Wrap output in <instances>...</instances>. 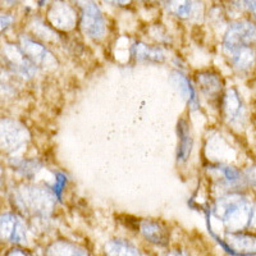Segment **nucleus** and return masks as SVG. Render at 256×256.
<instances>
[{
	"label": "nucleus",
	"mask_w": 256,
	"mask_h": 256,
	"mask_svg": "<svg viewBox=\"0 0 256 256\" xmlns=\"http://www.w3.org/2000/svg\"><path fill=\"white\" fill-rule=\"evenodd\" d=\"M6 2L9 4V6H13L14 3H17L18 0H6Z\"/></svg>",
	"instance_id": "31"
},
{
	"label": "nucleus",
	"mask_w": 256,
	"mask_h": 256,
	"mask_svg": "<svg viewBox=\"0 0 256 256\" xmlns=\"http://www.w3.org/2000/svg\"><path fill=\"white\" fill-rule=\"evenodd\" d=\"M106 256H141L138 248L123 240H112L104 248Z\"/></svg>",
	"instance_id": "19"
},
{
	"label": "nucleus",
	"mask_w": 256,
	"mask_h": 256,
	"mask_svg": "<svg viewBox=\"0 0 256 256\" xmlns=\"http://www.w3.org/2000/svg\"><path fill=\"white\" fill-rule=\"evenodd\" d=\"M252 256H256V255H252Z\"/></svg>",
	"instance_id": "32"
},
{
	"label": "nucleus",
	"mask_w": 256,
	"mask_h": 256,
	"mask_svg": "<svg viewBox=\"0 0 256 256\" xmlns=\"http://www.w3.org/2000/svg\"><path fill=\"white\" fill-rule=\"evenodd\" d=\"M38 166H38V163L35 162V160H20V162H18V163L16 164L14 168L24 176L32 177V176L36 173Z\"/></svg>",
	"instance_id": "22"
},
{
	"label": "nucleus",
	"mask_w": 256,
	"mask_h": 256,
	"mask_svg": "<svg viewBox=\"0 0 256 256\" xmlns=\"http://www.w3.org/2000/svg\"><path fill=\"white\" fill-rule=\"evenodd\" d=\"M244 3L248 4V8L252 10V13L255 14V17H256V0H244Z\"/></svg>",
	"instance_id": "29"
},
{
	"label": "nucleus",
	"mask_w": 256,
	"mask_h": 256,
	"mask_svg": "<svg viewBox=\"0 0 256 256\" xmlns=\"http://www.w3.org/2000/svg\"><path fill=\"white\" fill-rule=\"evenodd\" d=\"M178 137H180V142H178L177 159L180 163H184L191 155L192 146H194L191 130L186 120H180L178 122Z\"/></svg>",
	"instance_id": "15"
},
{
	"label": "nucleus",
	"mask_w": 256,
	"mask_h": 256,
	"mask_svg": "<svg viewBox=\"0 0 256 256\" xmlns=\"http://www.w3.org/2000/svg\"><path fill=\"white\" fill-rule=\"evenodd\" d=\"M64 184H66V178H64L63 174H58V180H56V186L52 187V191H54V194H56V195H60L62 192V188L64 187Z\"/></svg>",
	"instance_id": "25"
},
{
	"label": "nucleus",
	"mask_w": 256,
	"mask_h": 256,
	"mask_svg": "<svg viewBox=\"0 0 256 256\" xmlns=\"http://www.w3.org/2000/svg\"><path fill=\"white\" fill-rule=\"evenodd\" d=\"M166 256H188V255H187V254L184 252V251H180V250H173V251H170V252L166 254Z\"/></svg>",
	"instance_id": "30"
},
{
	"label": "nucleus",
	"mask_w": 256,
	"mask_h": 256,
	"mask_svg": "<svg viewBox=\"0 0 256 256\" xmlns=\"http://www.w3.org/2000/svg\"><path fill=\"white\" fill-rule=\"evenodd\" d=\"M48 256H90L88 251L70 241H56L48 248Z\"/></svg>",
	"instance_id": "18"
},
{
	"label": "nucleus",
	"mask_w": 256,
	"mask_h": 256,
	"mask_svg": "<svg viewBox=\"0 0 256 256\" xmlns=\"http://www.w3.org/2000/svg\"><path fill=\"white\" fill-rule=\"evenodd\" d=\"M226 2V4H227L228 6H232V9H237V10H242V8H244V0H224Z\"/></svg>",
	"instance_id": "26"
},
{
	"label": "nucleus",
	"mask_w": 256,
	"mask_h": 256,
	"mask_svg": "<svg viewBox=\"0 0 256 256\" xmlns=\"http://www.w3.org/2000/svg\"><path fill=\"white\" fill-rule=\"evenodd\" d=\"M140 232L148 242L158 246H166L169 244V230L162 222L145 219L140 223Z\"/></svg>",
	"instance_id": "11"
},
{
	"label": "nucleus",
	"mask_w": 256,
	"mask_h": 256,
	"mask_svg": "<svg viewBox=\"0 0 256 256\" xmlns=\"http://www.w3.org/2000/svg\"><path fill=\"white\" fill-rule=\"evenodd\" d=\"M20 49L24 50L27 58L38 67L56 68L58 66L56 59L44 45L38 44L30 38L26 36L20 38Z\"/></svg>",
	"instance_id": "9"
},
{
	"label": "nucleus",
	"mask_w": 256,
	"mask_h": 256,
	"mask_svg": "<svg viewBox=\"0 0 256 256\" xmlns=\"http://www.w3.org/2000/svg\"><path fill=\"white\" fill-rule=\"evenodd\" d=\"M81 9V27L91 38H102L106 32L102 13L94 0H76Z\"/></svg>",
	"instance_id": "4"
},
{
	"label": "nucleus",
	"mask_w": 256,
	"mask_h": 256,
	"mask_svg": "<svg viewBox=\"0 0 256 256\" xmlns=\"http://www.w3.org/2000/svg\"><path fill=\"white\" fill-rule=\"evenodd\" d=\"M106 2L113 4V6H128V4L131 3V0H106Z\"/></svg>",
	"instance_id": "28"
},
{
	"label": "nucleus",
	"mask_w": 256,
	"mask_h": 256,
	"mask_svg": "<svg viewBox=\"0 0 256 256\" xmlns=\"http://www.w3.org/2000/svg\"><path fill=\"white\" fill-rule=\"evenodd\" d=\"M256 41V26L250 20H238L230 26L224 35V49L237 46H251Z\"/></svg>",
	"instance_id": "6"
},
{
	"label": "nucleus",
	"mask_w": 256,
	"mask_h": 256,
	"mask_svg": "<svg viewBox=\"0 0 256 256\" xmlns=\"http://www.w3.org/2000/svg\"><path fill=\"white\" fill-rule=\"evenodd\" d=\"M209 232L212 237L218 241L224 250L233 256H252L256 255V237L244 234V233H228L227 244L223 240L219 238L216 234H214L212 230L209 226Z\"/></svg>",
	"instance_id": "5"
},
{
	"label": "nucleus",
	"mask_w": 256,
	"mask_h": 256,
	"mask_svg": "<svg viewBox=\"0 0 256 256\" xmlns=\"http://www.w3.org/2000/svg\"><path fill=\"white\" fill-rule=\"evenodd\" d=\"M230 64L238 70H248L256 60V52L252 46H237L224 49Z\"/></svg>",
	"instance_id": "12"
},
{
	"label": "nucleus",
	"mask_w": 256,
	"mask_h": 256,
	"mask_svg": "<svg viewBox=\"0 0 256 256\" xmlns=\"http://www.w3.org/2000/svg\"><path fill=\"white\" fill-rule=\"evenodd\" d=\"M48 20L56 28L70 31L76 26L77 18L70 6H68L63 0H56L48 12Z\"/></svg>",
	"instance_id": "10"
},
{
	"label": "nucleus",
	"mask_w": 256,
	"mask_h": 256,
	"mask_svg": "<svg viewBox=\"0 0 256 256\" xmlns=\"http://www.w3.org/2000/svg\"><path fill=\"white\" fill-rule=\"evenodd\" d=\"M16 204L22 212L38 218H46L54 208V196L50 191L32 184L16 190Z\"/></svg>",
	"instance_id": "2"
},
{
	"label": "nucleus",
	"mask_w": 256,
	"mask_h": 256,
	"mask_svg": "<svg viewBox=\"0 0 256 256\" xmlns=\"http://www.w3.org/2000/svg\"><path fill=\"white\" fill-rule=\"evenodd\" d=\"M132 56L137 59V60L142 62H152V63H162L166 59L164 52L160 48L148 46V45L144 44V42H136L134 44L131 49Z\"/></svg>",
	"instance_id": "17"
},
{
	"label": "nucleus",
	"mask_w": 256,
	"mask_h": 256,
	"mask_svg": "<svg viewBox=\"0 0 256 256\" xmlns=\"http://www.w3.org/2000/svg\"><path fill=\"white\" fill-rule=\"evenodd\" d=\"M0 241L17 244L27 241L26 224L17 214L6 212L0 216Z\"/></svg>",
	"instance_id": "7"
},
{
	"label": "nucleus",
	"mask_w": 256,
	"mask_h": 256,
	"mask_svg": "<svg viewBox=\"0 0 256 256\" xmlns=\"http://www.w3.org/2000/svg\"><path fill=\"white\" fill-rule=\"evenodd\" d=\"M0 92L8 94L10 92V84H9V80L6 77V70L0 68Z\"/></svg>",
	"instance_id": "23"
},
{
	"label": "nucleus",
	"mask_w": 256,
	"mask_h": 256,
	"mask_svg": "<svg viewBox=\"0 0 256 256\" xmlns=\"http://www.w3.org/2000/svg\"><path fill=\"white\" fill-rule=\"evenodd\" d=\"M2 52H3V56L6 59V64L17 74L24 77V78H31V77L35 76L38 68L27 58L24 50L20 49V46H17L14 44H6Z\"/></svg>",
	"instance_id": "8"
},
{
	"label": "nucleus",
	"mask_w": 256,
	"mask_h": 256,
	"mask_svg": "<svg viewBox=\"0 0 256 256\" xmlns=\"http://www.w3.org/2000/svg\"><path fill=\"white\" fill-rule=\"evenodd\" d=\"M28 138V131L24 124L9 118L0 120V148L2 150L9 154H14L27 145Z\"/></svg>",
	"instance_id": "3"
},
{
	"label": "nucleus",
	"mask_w": 256,
	"mask_h": 256,
	"mask_svg": "<svg viewBox=\"0 0 256 256\" xmlns=\"http://www.w3.org/2000/svg\"><path fill=\"white\" fill-rule=\"evenodd\" d=\"M168 10L180 18H190L198 6L195 0H168Z\"/></svg>",
	"instance_id": "20"
},
{
	"label": "nucleus",
	"mask_w": 256,
	"mask_h": 256,
	"mask_svg": "<svg viewBox=\"0 0 256 256\" xmlns=\"http://www.w3.org/2000/svg\"><path fill=\"white\" fill-rule=\"evenodd\" d=\"M224 113L230 123H236L244 118V102L236 88H230L226 92L223 102Z\"/></svg>",
	"instance_id": "13"
},
{
	"label": "nucleus",
	"mask_w": 256,
	"mask_h": 256,
	"mask_svg": "<svg viewBox=\"0 0 256 256\" xmlns=\"http://www.w3.org/2000/svg\"><path fill=\"white\" fill-rule=\"evenodd\" d=\"M170 82L174 84L177 90L180 91V94L182 95L184 100L187 102V104L190 105V108L192 110H196L198 108V95L195 92V88H192L191 82L187 78L184 74L180 72H173L170 74Z\"/></svg>",
	"instance_id": "14"
},
{
	"label": "nucleus",
	"mask_w": 256,
	"mask_h": 256,
	"mask_svg": "<svg viewBox=\"0 0 256 256\" xmlns=\"http://www.w3.org/2000/svg\"><path fill=\"white\" fill-rule=\"evenodd\" d=\"M6 256H34L32 254H30L28 251H24L22 248H13L8 252Z\"/></svg>",
	"instance_id": "27"
},
{
	"label": "nucleus",
	"mask_w": 256,
	"mask_h": 256,
	"mask_svg": "<svg viewBox=\"0 0 256 256\" xmlns=\"http://www.w3.org/2000/svg\"><path fill=\"white\" fill-rule=\"evenodd\" d=\"M13 24V17L9 14H0V34L6 31Z\"/></svg>",
	"instance_id": "24"
},
{
	"label": "nucleus",
	"mask_w": 256,
	"mask_h": 256,
	"mask_svg": "<svg viewBox=\"0 0 256 256\" xmlns=\"http://www.w3.org/2000/svg\"><path fill=\"white\" fill-rule=\"evenodd\" d=\"M218 170L223 176L224 180L227 182L230 186H234V184H238L241 182V173L238 170H236L234 168H230V166H218Z\"/></svg>",
	"instance_id": "21"
},
{
	"label": "nucleus",
	"mask_w": 256,
	"mask_h": 256,
	"mask_svg": "<svg viewBox=\"0 0 256 256\" xmlns=\"http://www.w3.org/2000/svg\"><path fill=\"white\" fill-rule=\"evenodd\" d=\"M212 212L220 219L230 233H238L250 230L255 223L256 206L241 195H228L219 198L214 205Z\"/></svg>",
	"instance_id": "1"
},
{
	"label": "nucleus",
	"mask_w": 256,
	"mask_h": 256,
	"mask_svg": "<svg viewBox=\"0 0 256 256\" xmlns=\"http://www.w3.org/2000/svg\"><path fill=\"white\" fill-rule=\"evenodd\" d=\"M198 84L200 86L201 91L212 99H216V96L222 92V80L218 74L214 72H201L198 73Z\"/></svg>",
	"instance_id": "16"
}]
</instances>
